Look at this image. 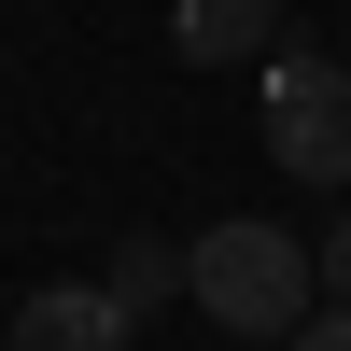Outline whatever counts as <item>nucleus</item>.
<instances>
[{"label":"nucleus","mask_w":351,"mask_h":351,"mask_svg":"<svg viewBox=\"0 0 351 351\" xmlns=\"http://www.w3.org/2000/svg\"><path fill=\"white\" fill-rule=\"evenodd\" d=\"M183 295L211 309L225 337H295L309 309H324V253L295 239V225H267V211H225L211 239H183Z\"/></svg>","instance_id":"1"},{"label":"nucleus","mask_w":351,"mask_h":351,"mask_svg":"<svg viewBox=\"0 0 351 351\" xmlns=\"http://www.w3.org/2000/svg\"><path fill=\"white\" fill-rule=\"evenodd\" d=\"M267 169L351 197V56H267Z\"/></svg>","instance_id":"2"},{"label":"nucleus","mask_w":351,"mask_h":351,"mask_svg":"<svg viewBox=\"0 0 351 351\" xmlns=\"http://www.w3.org/2000/svg\"><path fill=\"white\" fill-rule=\"evenodd\" d=\"M141 309L112 295V281H43V295H14V351H127Z\"/></svg>","instance_id":"3"},{"label":"nucleus","mask_w":351,"mask_h":351,"mask_svg":"<svg viewBox=\"0 0 351 351\" xmlns=\"http://www.w3.org/2000/svg\"><path fill=\"white\" fill-rule=\"evenodd\" d=\"M281 43V0H169V56L183 71H239Z\"/></svg>","instance_id":"4"},{"label":"nucleus","mask_w":351,"mask_h":351,"mask_svg":"<svg viewBox=\"0 0 351 351\" xmlns=\"http://www.w3.org/2000/svg\"><path fill=\"white\" fill-rule=\"evenodd\" d=\"M112 295H127V309H169V295H183V239L127 225V253H112Z\"/></svg>","instance_id":"5"},{"label":"nucleus","mask_w":351,"mask_h":351,"mask_svg":"<svg viewBox=\"0 0 351 351\" xmlns=\"http://www.w3.org/2000/svg\"><path fill=\"white\" fill-rule=\"evenodd\" d=\"M281 351H351V295H324V309H309V324L281 337Z\"/></svg>","instance_id":"6"},{"label":"nucleus","mask_w":351,"mask_h":351,"mask_svg":"<svg viewBox=\"0 0 351 351\" xmlns=\"http://www.w3.org/2000/svg\"><path fill=\"white\" fill-rule=\"evenodd\" d=\"M324 295H351V197H337V225H324Z\"/></svg>","instance_id":"7"}]
</instances>
